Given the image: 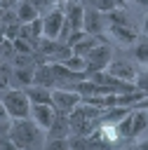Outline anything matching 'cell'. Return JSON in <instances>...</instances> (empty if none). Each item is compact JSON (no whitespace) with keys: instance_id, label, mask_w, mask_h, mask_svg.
I'll return each mask as SVG.
<instances>
[{"instance_id":"cell-23","label":"cell","mask_w":148,"mask_h":150,"mask_svg":"<svg viewBox=\"0 0 148 150\" xmlns=\"http://www.w3.org/2000/svg\"><path fill=\"white\" fill-rule=\"evenodd\" d=\"M12 42H14V52H16V54H33V52H35V47H33L28 40H23V38H14Z\"/></svg>"},{"instance_id":"cell-9","label":"cell","mask_w":148,"mask_h":150,"mask_svg":"<svg viewBox=\"0 0 148 150\" xmlns=\"http://www.w3.org/2000/svg\"><path fill=\"white\" fill-rule=\"evenodd\" d=\"M68 136H70V120H68V112L56 110L54 122H52V127L47 129V138H68Z\"/></svg>"},{"instance_id":"cell-22","label":"cell","mask_w":148,"mask_h":150,"mask_svg":"<svg viewBox=\"0 0 148 150\" xmlns=\"http://www.w3.org/2000/svg\"><path fill=\"white\" fill-rule=\"evenodd\" d=\"M42 150H70L68 138H47Z\"/></svg>"},{"instance_id":"cell-18","label":"cell","mask_w":148,"mask_h":150,"mask_svg":"<svg viewBox=\"0 0 148 150\" xmlns=\"http://www.w3.org/2000/svg\"><path fill=\"white\" fill-rule=\"evenodd\" d=\"M106 19L110 21V26H132V21H129V16L122 12V7L110 9V12L106 14Z\"/></svg>"},{"instance_id":"cell-1","label":"cell","mask_w":148,"mask_h":150,"mask_svg":"<svg viewBox=\"0 0 148 150\" xmlns=\"http://www.w3.org/2000/svg\"><path fill=\"white\" fill-rule=\"evenodd\" d=\"M7 136L16 143L19 150H42V148H45V141H47L45 129L38 127L31 117L9 120V131H7Z\"/></svg>"},{"instance_id":"cell-31","label":"cell","mask_w":148,"mask_h":150,"mask_svg":"<svg viewBox=\"0 0 148 150\" xmlns=\"http://www.w3.org/2000/svg\"><path fill=\"white\" fill-rule=\"evenodd\" d=\"M136 5H141V7H148V0H134Z\"/></svg>"},{"instance_id":"cell-29","label":"cell","mask_w":148,"mask_h":150,"mask_svg":"<svg viewBox=\"0 0 148 150\" xmlns=\"http://www.w3.org/2000/svg\"><path fill=\"white\" fill-rule=\"evenodd\" d=\"M0 7H2V9H9V7H14V0H2Z\"/></svg>"},{"instance_id":"cell-19","label":"cell","mask_w":148,"mask_h":150,"mask_svg":"<svg viewBox=\"0 0 148 150\" xmlns=\"http://www.w3.org/2000/svg\"><path fill=\"white\" fill-rule=\"evenodd\" d=\"M61 63L68 66V68L75 70V73H85V70H87V61H85V56H78V54H70V56L63 59Z\"/></svg>"},{"instance_id":"cell-21","label":"cell","mask_w":148,"mask_h":150,"mask_svg":"<svg viewBox=\"0 0 148 150\" xmlns=\"http://www.w3.org/2000/svg\"><path fill=\"white\" fill-rule=\"evenodd\" d=\"M134 56H136V61H141V63L148 66V38H143V40L136 42V47H134Z\"/></svg>"},{"instance_id":"cell-17","label":"cell","mask_w":148,"mask_h":150,"mask_svg":"<svg viewBox=\"0 0 148 150\" xmlns=\"http://www.w3.org/2000/svg\"><path fill=\"white\" fill-rule=\"evenodd\" d=\"M148 127V112L146 110H134V117H132V138L141 136V131H146Z\"/></svg>"},{"instance_id":"cell-2","label":"cell","mask_w":148,"mask_h":150,"mask_svg":"<svg viewBox=\"0 0 148 150\" xmlns=\"http://www.w3.org/2000/svg\"><path fill=\"white\" fill-rule=\"evenodd\" d=\"M0 98H2V103H5V110H7L9 120L31 117V101H28V96H26V89L9 87V89L0 91Z\"/></svg>"},{"instance_id":"cell-11","label":"cell","mask_w":148,"mask_h":150,"mask_svg":"<svg viewBox=\"0 0 148 150\" xmlns=\"http://www.w3.org/2000/svg\"><path fill=\"white\" fill-rule=\"evenodd\" d=\"M110 38L115 42H120L122 47H132L139 42V35L132 26H110Z\"/></svg>"},{"instance_id":"cell-8","label":"cell","mask_w":148,"mask_h":150,"mask_svg":"<svg viewBox=\"0 0 148 150\" xmlns=\"http://www.w3.org/2000/svg\"><path fill=\"white\" fill-rule=\"evenodd\" d=\"M101 28H103V12H99L94 5H85V23H82V30L89 33V35H101Z\"/></svg>"},{"instance_id":"cell-15","label":"cell","mask_w":148,"mask_h":150,"mask_svg":"<svg viewBox=\"0 0 148 150\" xmlns=\"http://www.w3.org/2000/svg\"><path fill=\"white\" fill-rule=\"evenodd\" d=\"M38 16H40V12L35 9V5L31 0H19V5H16V21L19 23H31Z\"/></svg>"},{"instance_id":"cell-12","label":"cell","mask_w":148,"mask_h":150,"mask_svg":"<svg viewBox=\"0 0 148 150\" xmlns=\"http://www.w3.org/2000/svg\"><path fill=\"white\" fill-rule=\"evenodd\" d=\"M113 77H117V80H125V82H134L136 80V70L132 68V63H127V61H110V66L106 68Z\"/></svg>"},{"instance_id":"cell-6","label":"cell","mask_w":148,"mask_h":150,"mask_svg":"<svg viewBox=\"0 0 148 150\" xmlns=\"http://www.w3.org/2000/svg\"><path fill=\"white\" fill-rule=\"evenodd\" d=\"M63 12H66V28L70 33L82 30V23H85V5L80 0H68V7Z\"/></svg>"},{"instance_id":"cell-27","label":"cell","mask_w":148,"mask_h":150,"mask_svg":"<svg viewBox=\"0 0 148 150\" xmlns=\"http://www.w3.org/2000/svg\"><path fill=\"white\" fill-rule=\"evenodd\" d=\"M0 120H9V115H7V110H5V103H2V98H0Z\"/></svg>"},{"instance_id":"cell-3","label":"cell","mask_w":148,"mask_h":150,"mask_svg":"<svg viewBox=\"0 0 148 150\" xmlns=\"http://www.w3.org/2000/svg\"><path fill=\"white\" fill-rule=\"evenodd\" d=\"M63 26H66V12H63L59 5L49 7V9L45 12V16H42V33H45V38L59 40Z\"/></svg>"},{"instance_id":"cell-10","label":"cell","mask_w":148,"mask_h":150,"mask_svg":"<svg viewBox=\"0 0 148 150\" xmlns=\"http://www.w3.org/2000/svg\"><path fill=\"white\" fill-rule=\"evenodd\" d=\"M33 84L45 87V89H54L56 87V77H54V70H52V63L35 66V70H33Z\"/></svg>"},{"instance_id":"cell-26","label":"cell","mask_w":148,"mask_h":150,"mask_svg":"<svg viewBox=\"0 0 148 150\" xmlns=\"http://www.w3.org/2000/svg\"><path fill=\"white\" fill-rule=\"evenodd\" d=\"M0 150H19V148H16V143H14L7 134H2V136H0Z\"/></svg>"},{"instance_id":"cell-5","label":"cell","mask_w":148,"mask_h":150,"mask_svg":"<svg viewBox=\"0 0 148 150\" xmlns=\"http://www.w3.org/2000/svg\"><path fill=\"white\" fill-rule=\"evenodd\" d=\"M80 103H82V94H78V91H70V89H52V105L56 110L70 112Z\"/></svg>"},{"instance_id":"cell-24","label":"cell","mask_w":148,"mask_h":150,"mask_svg":"<svg viewBox=\"0 0 148 150\" xmlns=\"http://www.w3.org/2000/svg\"><path fill=\"white\" fill-rule=\"evenodd\" d=\"M9 77H12V68H7V66L2 63V66H0V91H5V89L12 87Z\"/></svg>"},{"instance_id":"cell-20","label":"cell","mask_w":148,"mask_h":150,"mask_svg":"<svg viewBox=\"0 0 148 150\" xmlns=\"http://www.w3.org/2000/svg\"><path fill=\"white\" fill-rule=\"evenodd\" d=\"M125 2H127V0H92V5H94L99 12H103V14H108V12L115 9V7H125Z\"/></svg>"},{"instance_id":"cell-32","label":"cell","mask_w":148,"mask_h":150,"mask_svg":"<svg viewBox=\"0 0 148 150\" xmlns=\"http://www.w3.org/2000/svg\"><path fill=\"white\" fill-rule=\"evenodd\" d=\"M52 5H63V2H68V0H49Z\"/></svg>"},{"instance_id":"cell-13","label":"cell","mask_w":148,"mask_h":150,"mask_svg":"<svg viewBox=\"0 0 148 150\" xmlns=\"http://www.w3.org/2000/svg\"><path fill=\"white\" fill-rule=\"evenodd\" d=\"M101 42H106V38H103V35H89V33H87L80 42H75V45H73V54H78V56H87V54H89L94 47H99Z\"/></svg>"},{"instance_id":"cell-33","label":"cell","mask_w":148,"mask_h":150,"mask_svg":"<svg viewBox=\"0 0 148 150\" xmlns=\"http://www.w3.org/2000/svg\"><path fill=\"white\" fill-rule=\"evenodd\" d=\"M0 66H2V56H0Z\"/></svg>"},{"instance_id":"cell-14","label":"cell","mask_w":148,"mask_h":150,"mask_svg":"<svg viewBox=\"0 0 148 150\" xmlns=\"http://www.w3.org/2000/svg\"><path fill=\"white\" fill-rule=\"evenodd\" d=\"M33 70L35 68H12V87H19V89H26L33 84Z\"/></svg>"},{"instance_id":"cell-16","label":"cell","mask_w":148,"mask_h":150,"mask_svg":"<svg viewBox=\"0 0 148 150\" xmlns=\"http://www.w3.org/2000/svg\"><path fill=\"white\" fill-rule=\"evenodd\" d=\"M26 96L33 103H52V89H45V87H38V84H31L26 87Z\"/></svg>"},{"instance_id":"cell-7","label":"cell","mask_w":148,"mask_h":150,"mask_svg":"<svg viewBox=\"0 0 148 150\" xmlns=\"http://www.w3.org/2000/svg\"><path fill=\"white\" fill-rule=\"evenodd\" d=\"M54 115H56V108H54L52 103H33V105H31V120H33L38 127H42L45 131L52 127Z\"/></svg>"},{"instance_id":"cell-30","label":"cell","mask_w":148,"mask_h":150,"mask_svg":"<svg viewBox=\"0 0 148 150\" xmlns=\"http://www.w3.org/2000/svg\"><path fill=\"white\" fill-rule=\"evenodd\" d=\"M143 35L148 38V14H146V19H143Z\"/></svg>"},{"instance_id":"cell-25","label":"cell","mask_w":148,"mask_h":150,"mask_svg":"<svg viewBox=\"0 0 148 150\" xmlns=\"http://www.w3.org/2000/svg\"><path fill=\"white\" fill-rule=\"evenodd\" d=\"M134 84H136V89H141L143 94H148V68H146V70H141V73H136Z\"/></svg>"},{"instance_id":"cell-4","label":"cell","mask_w":148,"mask_h":150,"mask_svg":"<svg viewBox=\"0 0 148 150\" xmlns=\"http://www.w3.org/2000/svg\"><path fill=\"white\" fill-rule=\"evenodd\" d=\"M85 61H87V70H85V73L106 70V68L110 66V61H113V49H110V45H108V42H101L99 47H94V49L85 56Z\"/></svg>"},{"instance_id":"cell-28","label":"cell","mask_w":148,"mask_h":150,"mask_svg":"<svg viewBox=\"0 0 148 150\" xmlns=\"http://www.w3.org/2000/svg\"><path fill=\"white\" fill-rule=\"evenodd\" d=\"M134 150H148V138H146V141H139V143L134 145Z\"/></svg>"}]
</instances>
